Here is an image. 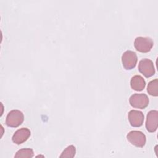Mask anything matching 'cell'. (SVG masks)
<instances>
[{
    "label": "cell",
    "mask_w": 158,
    "mask_h": 158,
    "mask_svg": "<svg viewBox=\"0 0 158 158\" xmlns=\"http://www.w3.org/2000/svg\"><path fill=\"white\" fill-rule=\"evenodd\" d=\"M24 120L23 114L19 110H10L7 115L6 123L10 127H17L20 125Z\"/></svg>",
    "instance_id": "obj_1"
},
{
    "label": "cell",
    "mask_w": 158,
    "mask_h": 158,
    "mask_svg": "<svg viewBox=\"0 0 158 158\" xmlns=\"http://www.w3.org/2000/svg\"><path fill=\"white\" fill-rule=\"evenodd\" d=\"M154 42L149 37H136L134 41V46L135 49L140 52L146 53L149 52L153 47Z\"/></svg>",
    "instance_id": "obj_2"
},
{
    "label": "cell",
    "mask_w": 158,
    "mask_h": 158,
    "mask_svg": "<svg viewBox=\"0 0 158 158\" xmlns=\"http://www.w3.org/2000/svg\"><path fill=\"white\" fill-rule=\"evenodd\" d=\"M129 102L135 108L143 109L148 106L149 98L146 94L135 93L130 97Z\"/></svg>",
    "instance_id": "obj_3"
},
{
    "label": "cell",
    "mask_w": 158,
    "mask_h": 158,
    "mask_svg": "<svg viewBox=\"0 0 158 158\" xmlns=\"http://www.w3.org/2000/svg\"><path fill=\"white\" fill-rule=\"evenodd\" d=\"M127 138L131 144L138 148L143 147L146 141L145 135L143 132L138 130L130 131L127 135Z\"/></svg>",
    "instance_id": "obj_4"
},
{
    "label": "cell",
    "mask_w": 158,
    "mask_h": 158,
    "mask_svg": "<svg viewBox=\"0 0 158 158\" xmlns=\"http://www.w3.org/2000/svg\"><path fill=\"white\" fill-rule=\"evenodd\" d=\"M138 61L136 54L130 50L125 51L122 56V62L126 70H131L135 67Z\"/></svg>",
    "instance_id": "obj_5"
},
{
    "label": "cell",
    "mask_w": 158,
    "mask_h": 158,
    "mask_svg": "<svg viewBox=\"0 0 158 158\" xmlns=\"http://www.w3.org/2000/svg\"><path fill=\"white\" fill-rule=\"evenodd\" d=\"M138 70L146 78L151 77L155 73V69L152 61L147 58L143 59L139 62Z\"/></svg>",
    "instance_id": "obj_6"
},
{
    "label": "cell",
    "mask_w": 158,
    "mask_h": 158,
    "mask_svg": "<svg viewBox=\"0 0 158 158\" xmlns=\"http://www.w3.org/2000/svg\"><path fill=\"white\" fill-rule=\"evenodd\" d=\"M158 127V112L156 110H150L146 117V128L149 132H154Z\"/></svg>",
    "instance_id": "obj_7"
},
{
    "label": "cell",
    "mask_w": 158,
    "mask_h": 158,
    "mask_svg": "<svg viewBox=\"0 0 158 158\" xmlns=\"http://www.w3.org/2000/svg\"><path fill=\"white\" fill-rule=\"evenodd\" d=\"M130 125L134 127H141L144 122V116L142 112L137 110H131L128 114Z\"/></svg>",
    "instance_id": "obj_8"
},
{
    "label": "cell",
    "mask_w": 158,
    "mask_h": 158,
    "mask_svg": "<svg viewBox=\"0 0 158 158\" xmlns=\"http://www.w3.org/2000/svg\"><path fill=\"white\" fill-rule=\"evenodd\" d=\"M30 131L27 128L18 129L13 135L12 140L16 144H20L26 141L30 136Z\"/></svg>",
    "instance_id": "obj_9"
},
{
    "label": "cell",
    "mask_w": 158,
    "mask_h": 158,
    "mask_svg": "<svg viewBox=\"0 0 158 158\" xmlns=\"http://www.w3.org/2000/svg\"><path fill=\"white\" fill-rule=\"evenodd\" d=\"M130 86L133 89L140 91L145 88L146 81L141 75H136L131 78Z\"/></svg>",
    "instance_id": "obj_10"
},
{
    "label": "cell",
    "mask_w": 158,
    "mask_h": 158,
    "mask_svg": "<svg viewBox=\"0 0 158 158\" xmlns=\"http://www.w3.org/2000/svg\"><path fill=\"white\" fill-rule=\"evenodd\" d=\"M147 91L151 96H158V80L157 78L149 82L147 86Z\"/></svg>",
    "instance_id": "obj_11"
},
{
    "label": "cell",
    "mask_w": 158,
    "mask_h": 158,
    "mask_svg": "<svg viewBox=\"0 0 158 158\" xmlns=\"http://www.w3.org/2000/svg\"><path fill=\"white\" fill-rule=\"evenodd\" d=\"M34 152L33 149L30 148H24L19 150L14 156V157H33Z\"/></svg>",
    "instance_id": "obj_12"
},
{
    "label": "cell",
    "mask_w": 158,
    "mask_h": 158,
    "mask_svg": "<svg viewBox=\"0 0 158 158\" xmlns=\"http://www.w3.org/2000/svg\"><path fill=\"white\" fill-rule=\"evenodd\" d=\"M76 153L75 147L73 145L67 146L62 152L60 157H73Z\"/></svg>",
    "instance_id": "obj_13"
}]
</instances>
